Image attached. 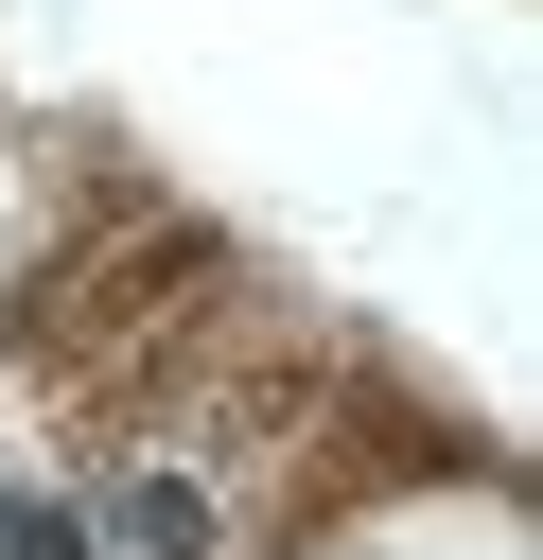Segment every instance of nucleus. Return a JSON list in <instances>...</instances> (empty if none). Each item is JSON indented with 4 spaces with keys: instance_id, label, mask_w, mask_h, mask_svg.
<instances>
[{
    "instance_id": "obj_1",
    "label": "nucleus",
    "mask_w": 543,
    "mask_h": 560,
    "mask_svg": "<svg viewBox=\"0 0 543 560\" xmlns=\"http://www.w3.org/2000/svg\"><path fill=\"white\" fill-rule=\"evenodd\" d=\"M193 542H210V508H193L175 472H158V490H123V560H193Z\"/></svg>"
},
{
    "instance_id": "obj_2",
    "label": "nucleus",
    "mask_w": 543,
    "mask_h": 560,
    "mask_svg": "<svg viewBox=\"0 0 543 560\" xmlns=\"http://www.w3.org/2000/svg\"><path fill=\"white\" fill-rule=\"evenodd\" d=\"M0 560H88V508H53V490H0Z\"/></svg>"
}]
</instances>
